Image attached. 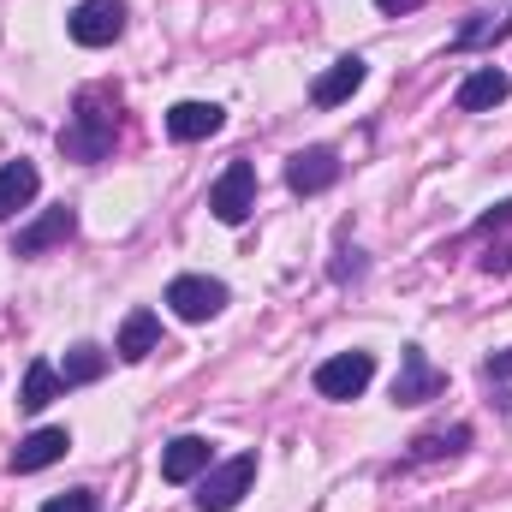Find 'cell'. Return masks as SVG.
<instances>
[{
	"label": "cell",
	"instance_id": "1",
	"mask_svg": "<svg viewBox=\"0 0 512 512\" xmlns=\"http://www.w3.org/2000/svg\"><path fill=\"white\" fill-rule=\"evenodd\" d=\"M114 137H120V96L96 84V90L78 96L72 120L60 131V155H66V161H102V155L114 149Z\"/></svg>",
	"mask_w": 512,
	"mask_h": 512
},
{
	"label": "cell",
	"instance_id": "2",
	"mask_svg": "<svg viewBox=\"0 0 512 512\" xmlns=\"http://www.w3.org/2000/svg\"><path fill=\"white\" fill-rule=\"evenodd\" d=\"M256 483V453H239L227 465H209L203 471V489H197V512H233Z\"/></svg>",
	"mask_w": 512,
	"mask_h": 512
},
{
	"label": "cell",
	"instance_id": "3",
	"mask_svg": "<svg viewBox=\"0 0 512 512\" xmlns=\"http://www.w3.org/2000/svg\"><path fill=\"white\" fill-rule=\"evenodd\" d=\"M66 30H72L78 48H108L126 30V0H78L72 18H66Z\"/></svg>",
	"mask_w": 512,
	"mask_h": 512
},
{
	"label": "cell",
	"instance_id": "4",
	"mask_svg": "<svg viewBox=\"0 0 512 512\" xmlns=\"http://www.w3.org/2000/svg\"><path fill=\"white\" fill-rule=\"evenodd\" d=\"M209 209H215V221H227V227H245L256 209V167L251 161H227V173L215 179V191H209Z\"/></svg>",
	"mask_w": 512,
	"mask_h": 512
},
{
	"label": "cell",
	"instance_id": "5",
	"mask_svg": "<svg viewBox=\"0 0 512 512\" xmlns=\"http://www.w3.org/2000/svg\"><path fill=\"white\" fill-rule=\"evenodd\" d=\"M167 304H173L179 322H215V316L227 310V286L209 280V274H179V280L167 286Z\"/></svg>",
	"mask_w": 512,
	"mask_h": 512
},
{
	"label": "cell",
	"instance_id": "6",
	"mask_svg": "<svg viewBox=\"0 0 512 512\" xmlns=\"http://www.w3.org/2000/svg\"><path fill=\"white\" fill-rule=\"evenodd\" d=\"M376 382V358L370 352H334L328 364H316V393L322 399H358Z\"/></svg>",
	"mask_w": 512,
	"mask_h": 512
},
{
	"label": "cell",
	"instance_id": "7",
	"mask_svg": "<svg viewBox=\"0 0 512 512\" xmlns=\"http://www.w3.org/2000/svg\"><path fill=\"white\" fill-rule=\"evenodd\" d=\"M334 179H340V155L322 149V143H310V149H298V155L286 161V185H292L298 197H316V191H328Z\"/></svg>",
	"mask_w": 512,
	"mask_h": 512
},
{
	"label": "cell",
	"instance_id": "8",
	"mask_svg": "<svg viewBox=\"0 0 512 512\" xmlns=\"http://www.w3.org/2000/svg\"><path fill=\"white\" fill-rule=\"evenodd\" d=\"M441 387H447V376H441L417 346L399 352V376H393V399H399V405H423V399H435Z\"/></svg>",
	"mask_w": 512,
	"mask_h": 512
},
{
	"label": "cell",
	"instance_id": "9",
	"mask_svg": "<svg viewBox=\"0 0 512 512\" xmlns=\"http://www.w3.org/2000/svg\"><path fill=\"white\" fill-rule=\"evenodd\" d=\"M209 465H215V441H203V435H179V441L161 453V477H167V483H197Z\"/></svg>",
	"mask_w": 512,
	"mask_h": 512
},
{
	"label": "cell",
	"instance_id": "10",
	"mask_svg": "<svg viewBox=\"0 0 512 512\" xmlns=\"http://www.w3.org/2000/svg\"><path fill=\"white\" fill-rule=\"evenodd\" d=\"M507 96H512L507 72H501V66H477V72L459 84V96H453V102H459V114H489V108H501Z\"/></svg>",
	"mask_w": 512,
	"mask_h": 512
},
{
	"label": "cell",
	"instance_id": "11",
	"mask_svg": "<svg viewBox=\"0 0 512 512\" xmlns=\"http://www.w3.org/2000/svg\"><path fill=\"white\" fill-rule=\"evenodd\" d=\"M66 447H72V435H66V429H36V435H24V441L12 447V477L48 471L54 459H66Z\"/></svg>",
	"mask_w": 512,
	"mask_h": 512
},
{
	"label": "cell",
	"instance_id": "12",
	"mask_svg": "<svg viewBox=\"0 0 512 512\" xmlns=\"http://www.w3.org/2000/svg\"><path fill=\"white\" fill-rule=\"evenodd\" d=\"M72 233H78V215H72V209H48L42 221H30V227L18 233L12 256H42V251H54V245H66Z\"/></svg>",
	"mask_w": 512,
	"mask_h": 512
},
{
	"label": "cell",
	"instance_id": "13",
	"mask_svg": "<svg viewBox=\"0 0 512 512\" xmlns=\"http://www.w3.org/2000/svg\"><path fill=\"white\" fill-rule=\"evenodd\" d=\"M221 126H227V114H221L215 102H179V108L167 114V137H173V143H203V137H215Z\"/></svg>",
	"mask_w": 512,
	"mask_h": 512
},
{
	"label": "cell",
	"instance_id": "14",
	"mask_svg": "<svg viewBox=\"0 0 512 512\" xmlns=\"http://www.w3.org/2000/svg\"><path fill=\"white\" fill-rule=\"evenodd\" d=\"M364 72H370V66H364L358 54L334 60V66H328V72H322V78L310 84V102H316V108H340V102H346V96H352V90L364 84Z\"/></svg>",
	"mask_w": 512,
	"mask_h": 512
},
{
	"label": "cell",
	"instance_id": "15",
	"mask_svg": "<svg viewBox=\"0 0 512 512\" xmlns=\"http://www.w3.org/2000/svg\"><path fill=\"white\" fill-rule=\"evenodd\" d=\"M155 346H161V316H155V310H131L126 322H120V340H114V352H120L126 364H143Z\"/></svg>",
	"mask_w": 512,
	"mask_h": 512
},
{
	"label": "cell",
	"instance_id": "16",
	"mask_svg": "<svg viewBox=\"0 0 512 512\" xmlns=\"http://www.w3.org/2000/svg\"><path fill=\"white\" fill-rule=\"evenodd\" d=\"M36 191H42V173H36L30 161H6V167H0V221L18 215Z\"/></svg>",
	"mask_w": 512,
	"mask_h": 512
},
{
	"label": "cell",
	"instance_id": "17",
	"mask_svg": "<svg viewBox=\"0 0 512 512\" xmlns=\"http://www.w3.org/2000/svg\"><path fill=\"white\" fill-rule=\"evenodd\" d=\"M66 393V382H60V370L48 364V358H36L30 370H24V387H18V405L24 411H42V405H54Z\"/></svg>",
	"mask_w": 512,
	"mask_h": 512
},
{
	"label": "cell",
	"instance_id": "18",
	"mask_svg": "<svg viewBox=\"0 0 512 512\" xmlns=\"http://www.w3.org/2000/svg\"><path fill=\"white\" fill-rule=\"evenodd\" d=\"M96 376H108V352H102V346H72L66 364H60V382L84 387V382H96Z\"/></svg>",
	"mask_w": 512,
	"mask_h": 512
},
{
	"label": "cell",
	"instance_id": "19",
	"mask_svg": "<svg viewBox=\"0 0 512 512\" xmlns=\"http://www.w3.org/2000/svg\"><path fill=\"white\" fill-rule=\"evenodd\" d=\"M465 441H471V429H465V423H459V429H447V435H417V441H411V459H441V453H459Z\"/></svg>",
	"mask_w": 512,
	"mask_h": 512
},
{
	"label": "cell",
	"instance_id": "20",
	"mask_svg": "<svg viewBox=\"0 0 512 512\" xmlns=\"http://www.w3.org/2000/svg\"><path fill=\"white\" fill-rule=\"evenodd\" d=\"M489 36H495V42L512 36V12L507 18H477V24H465V30L453 36V48H477V42H489Z\"/></svg>",
	"mask_w": 512,
	"mask_h": 512
},
{
	"label": "cell",
	"instance_id": "21",
	"mask_svg": "<svg viewBox=\"0 0 512 512\" xmlns=\"http://www.w3.org/2000/svg\"><path fill=\"white\" fill-rule=\"evenodd\" d=\"M42 512H96V495L90 489H66V495L42 501Z\"/></svg>",
	"mask_w": 512,
	"mask_h": 512
},
{
	"label": "cell",
	"instance_id": "22",
	"mask_svg": "<svg viewBox=\"0 0 512 512\" xmlns=\"http://www.w3.org/2000/svg\"><path fill=\"white\" fill-rule=\"evenodd\" d=\"M483 370H489V382H507V376H512V352H501V358H489Z\"/></svg>",
	"mask_w": 512,
	"mask_h": 512
},
{
	"label": "cell",
	"instance_id": "23",
	"mask_svg": "<svg viewBox=\"0 0 512 512\" xmlns=\"http://www.w3.org/2000/svg\"><path fill=\"white\" fill-rule=\"evenodd\" d=\"M376 6H382V12H393V18H399V12H417L423 0H376Z\"/></svg>",
	"mask_w": 512,
	"mask_h": 512
}]
</instances>
